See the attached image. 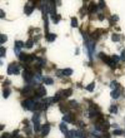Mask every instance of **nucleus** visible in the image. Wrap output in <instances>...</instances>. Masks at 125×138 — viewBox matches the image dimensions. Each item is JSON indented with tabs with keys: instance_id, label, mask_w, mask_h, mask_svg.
<instances>
[{
	"instance_id": "40",
	"label": "nucleus",
	"mask_w": 125,
	"mask_h": 138,
	"mask_svg": "<svg viewBox=\"0 0 125 138\" xmlns=\"http://www.w3.org/2000/svg\"><path fill=\"white\" fill-rule=\"evenodd\" d=\"M120 58H121V60H124L125 62V49L121 51V57H120Z\"/></svg>"
},
{
	"instance_id": "29",
	"label": "nucleus",
	"mask_w": 125,
	"mask_h": 138,
	"mask_svg": "<svg viewBox=\"0 0 125 138\" xmlns=\"http://www.w3.org/2000/svg\"><path fill=\"white\" fill-rule=\"evenodd\" d=\"M111 39L114 40V41H119V40H120V35H119V34H115V33H114V34L111 35Z\"/></svg>"
},
{
	"instance_id": "38",
	"label": "nucleus",
	"mask_w": 125,
	"mask_h": 138,
	"mask_svg": "<svg viewBox=\"0 0 125 138\" xmlns=\"http://www.w3.org/2000/svg\"><path fill=\"white\" fill-rule=\"evenodd\" d=\"M98 6H99V8H101V9H103V8H104V6H105V3H104V1H100V3H99V5H98Z\"/></svg>"
},
{
	"instance_id": "4",
	"label": "nucleus",
	"mask_w": 125,
	"mask_h": 138,
	"mask_svg": "<svg viewBox=\"0 0 125 138\" xmlns=\"http://www.w3.org/2000/svg\"><path fill=\"white\" fill-rule=\"evenodd\" d=\"M8 74H19V65L15 63L10 64L8 68Z\"/></svg>"
},
{
	"instance_id": "1",
	"label": "nucleus",
	"mask_w": 125,
	"mask_h": 138,
	"mask_svg": "<svg viewBox=\"0 0 125 138\" xmlns=\"http://www.w3.org/2000/svg\"><path fill=\"white\" fill-rule=\"evenodd\" d=\"M21 106H23V108L26 109V110H34V107H35V102H34V100H33L31 98L25 99V100H23V102H21Z\"/></svg>"
},
{
	"instance_id": "25",
	"label": "nucleus",
	"mask_w": 125,
	"mask_h": 138,
	"mask_svg": "<svg viewBox=\"0 0 125 138\" xmlns=\"http://www.w3.org/2000/svg\"><path fill=\"white\" fill-rule=\"evenodd\" d=\"M39 119H40V114H39V113H35V114L33 116V122L36 123V122H39Z\"/></svg>"
},
{
	"instance_id": "30",
	"label": "nucleus",
	"mask_w": 125,
	"mask_h": 138,
	"mask_svg": "<svg viewBox=\"0 0 125 138\" xmlns=\"http://www.w3.org/2000/svg\"><path fill=\"white\" fill-rule=\"evenodd\" d=\"M5 54H6V49H5L4 47H1V48H0V57L3 58V57H5Z\"/></svg>"
},
{
	"instance_id": "15",
	"label": "nucleus",
	"mask_w": 125,
	"mask_h": 138,
	"mask_svg": "<svg viewBox=\"0 0 125 138\" xmlns=\"http://www.w3.org/2000/svg\"><path fill=\"white\" fill-rule=\"evenodd\" d=\"M73 120H74V118H73L71 114H65L63 117V122H73Z\"/></svg>"
},
{
	"instance_id": "31",
	"label": "nucleus",
	"mask_w": 125,
	"mask_h": 138,
	"mask_svg": "<svg viewBox=\"0 0 125 138\" xmlns=\"http://www.w3.org/2000/svg\"><path fill=\"white\" fill-rule=\"evenodd\" d=\"M71 27H73V28L78 27V19L76 18H71Z\"/></svg>"
},
{
	"instance_id": "3",
	"label": "nucleus",
	"mask_w": 125,
	"mask_h": 138,
	"mask_svg": "<svg viewBox=\"0 0 125 138\" xmlns=\"http://www.w3.org/2000/svg\"><path fill=\"white\" fill-rule=\"evenodd\" d=\"M44 96H46V89H45V87L40 85V87H38V89L35 90V97L39 99V98H41V97H44Z\"/></svg>"
},
{
	"instance_id": "14",
	"label": "nucleus",
	"mask_w": 125,
	"mask_h": 138,
	"mask_svg": "<svg viewBox=\"0 0 125 138\" xmlns=\"http://www.w3.org/2000/svg\"><path fill=\"white\" fill-rule=\"evenodd\" d=\"M71 93H73V89L71 88L65 89V90H63V97H64V98H65V97H70Z\"/></svg>"
},
{
	"instance_id": "21",
	"label": "nucleus",
	"mask_w": 125,
	"mask_h": 138,
	"mask_svg": "<svg viewBox=\"0 0 125 138\" xmlns=\"http://www.w3.org/2000/svg\"><path fill=\"white\" fill-rule=\"evenodd\" d=\"M10 96V90L8 88H4V90H3V97L4 98H8Z\"/></svg>"
},
{
	"instance_id": "36",
	"label": "nucleus",
	"mask_w": 125,
	"mask_h": 138,
	"mask_svg": "<svg viewBox=\"0 0 125 138\" xmlns=\"http://www.w3.org/2000/svg\"><path fill=\"white\" fill-rule=\"evenodd\" d=\"M110 58H111V60H113V62H114V63H116V62H118V60L120 59V58H119V57H118V55H111V57H110Z\"/></svg>"
},
{
	"instance_id": "22",
	"label": "nucleus",
	"mask_w": 125,
	"mask_h": 138,
	"mask_svg": "<svg viewBox=\"0 0 125 138\" xmlns=\"http://www.w3.org/2000/svg\"><path fill=\"white\" fill-rule=\"evenodd\" d=\"M118 20H119V16H118V15H113L111 19H110V25H114V23L118 21Z\"/></svg>"
},
{
	"instance_id": "12",
	"label": "nucleus",
	"mask_w": 125,
	"mask_h": 138,
	"mask_svg": "<svg viewBox=\"0 0 125 138\" xmlns=\"http://www.w3.org/2000/svg\"><path fill=\"white\" fill-rule=\"evenodd\" d=\"M55 39H56V35H55L54 33H48V34H46V40H48V41H54Z\"/></svg>"
},
{
	"instance_id": "43",
	"label": "nucleus",
	"mask_w": 125,
	"mask_h": 138,
	"mask_svg": "<svg viewBox=\"0 0 125 138\" xmlns=\"http://www.w3.org/2000/svg\"><path fill=\"white\" fill-rule=\"evenodd\" d=\"M0 16H1V18H4V16H5V13H4V10H0Z\"/></svg>"
},
{
	"instance_id": "6",
	"label": "nucleus",
	"mask_w": 125,
	"mask_h": 138,
	"mask_svg": "<svg viewBox=\"0 0 125 138\" xmlns=\"http://www.w3.org/2000/svg\"><path fill=\"white\" fill-rule=\"evenodd\" d=\"M34 93V89H33V87L30 85V84H28L25 88L21 90V94L23 96H29V94H33Z\"/></svg>"
},
{
	"instance_id": "17",
	"label": "nucleus",
	"mask_w": 125,
	"mask_h": 138,
	"mask_svg": "<svg viewBox=\"0 0 125 138\" xmlns=\"http://www.w3.org/2000/svg\"><path fill=\"white\" fill-rule=\"evenodd\" d=\"M63 73H64V75H66V77H70V75L73 74V69H70V68L63 69Z\"/></svg>"
},
{
	"instance_id": "39",
	"label": "nucleus",
	"mask_w": 125,
	"mask_h": 138,
	"mask_svg": "<svg viewBox=\"0 0 125 138\" xmlns=\"http://www.w3.org/2000/svg\"><path fill=\"white\" fill-rule=\"evenodd\" d=\"M78 126H79L80 128H83V127H84L85 124H84V122H81V120H79V122H78Z\"/></svg>"
},
{
	"instance_id": "18",
	"label": "nucleus",
	"mask_w": 125,
	"mask_h": 138,
	"mask_svg": "<svg viewBox=\"0 0 125 138\" xmlns=\"http://www.w3.org/2000/svg\"><path fill=\"white\" fill-rule=\"evenodd\" d=\"M59 127H60V131H61V132H63V133H68V132H69V131H68V127H66V124H65V123H64V122H63V123H61V124H60V126H59Z\"/></svg>"
},
{
	"instance_id": "32",
	"label": "nucleus",
	"mask_w": 125,
	"mask_h": 138,
	"mask_svg": "<svg viewBox=\"0 0 125 138\" xmlns=\"http://www.w3.org/2000/svg\"><path fill=\"white\" fill-rule=\"evenodd\" d=\"M26 57H28V55H26L25 53H20V54H19V59H20V60H23V62H25Z\"/></svg>"
},
{
	"instance_id": "9",
	"label": "nucleus",
	"mask_w": 125,
	"mask_h": 138,
	"mask_svg": "<svg viewBox=\"0 0 125 138\" xmlns=\"http://www.w3.org/2000/svg\"><path fill=\"white\" fill-rule=\"evenodd\" d=\"M74 136L76 138H86V134L83 131H74Z\"/></svg>"
},
{
	"instance_id": "34",
	"label": "nucleus",
	"mask_w": 125,
	"mask_h": 138,
	"mask_svg": "<svg viewBox=\"0 0 125 138\" xmlns=\"http://www.w3.org/2000/svg\"><path fill=\"white\" fill-rule=\"evenodd\" d=\"M34 131H35V132H39V131H40V123H39V122L34 123Z\"/></svg>"
},
{
	"instance_id": "11",
	"label": "nucleus",
	"mask_w": 125,
	"mask_h": 138,
	"mask_svg": "<svg viewBox=\"0 0 125 138\" xmlns=\"http://www.w3.org/2000/svg\"><path fill=\"white\" fill-rule=\"evenodd\" d=\"M96 9H98L96 4L91 3V4H89V6H88V13H89V14H91V13H94V11H95Z\"/></svg>"
},
{
	"instance_id": "7",
	"label": "nucleus",
	"mask_w": 125,
	"mask_h": 138,
	"mask_svg": "<svg viewBox=\"0 0 125 138\" xmlns=\"http://www.w3.org/2000/svg\"><path fill=\"white\" fill-rule=\"evenodd\" d=\"M23 47H24V43H23V41H20V40L15 41V47H14V50H15V53H18V55L20 54V48H23Z\"/></svg>"
},
{
	"instance_id": "24",
	"label": "nucleus",
	"mask_w": 125,
	"mask_h": 138,
	"mask_svg": "<svg viewBox=\"0 0 125 138\" xmlns=\"http://www.w3.org/2000/svg\"><path fill=\"white\" fill-rule=\"evenodd\" d=\"M51 19H53L54 23H59V21H60V15L55 14V15H53V16H51Z\"/></svg>"
},
{
	"instance_id": "33",
	"label": "nucleus",
	"mask_w": 125,
	"mask_h": 138,
	"mask_svg": "<svg viewBox=\"0 0 125 138\" xmlns=\"http://www.w3.org/2000/svg\"><path fill=\"white\" fill-rule=\"evenodd\" d=\"M94 87H95V83H91V84H89L86 87V90H89V92H93L94 90Z\"/></svg>"
},
{
	"instance_id": "23",
	"label": "nucleus",
	"mask_w": 125,
	"mask_h": 138,
	"mask_svg": "<svg viewBox=\"0 0 125 138\" xmlns=\"http://www.w3.org/2000/svg\"><path fill=\"white\" fill-rule=\"evenodd\" d=\"M33 44H34V40L29 39L26 43H25V47H26V48H33Z\"/></svg>"
},
{
	"instance_id": "5",
	"label": "nucleus",
	"mask_w": 125,
	"mask_h": 138,
	"mask_svg": "<svg viewBox=\"0 0 125 138\" xmlns=\"http://www.w3.org/2000/svg\"><path fill=\"white\" fill-rule=\"evenodd\" d=\"M99 58H100V59L103 60L104 63H106L108 65H110V64L113 63V60H111V58H109V57H108V55H105L104 53H99Z\"/></svg>"
},
{
	"instance_id": "26",
	"label": "nucleus",
	"mask_w": 125,
	"mask_h": 138,
	"mask_svg": "<svg viewBox=\"0 0 125 138\" xmlns=\"http://www.w3.org/2000/svg\"><path fill=\"white\" fill-rule=\"evenodd\" d=\"M123 133H124V132H123L121 129H114V132H113L114 136H121Z\"/></svg>"
},
{
	"instance_id": "44",
	"label": "nucleus",
	"mask_w": 125,
	"mask_h": 138,
	"mask_svg": "<svg viewBox=\"0 0 125 138\" xmlns=\"http://www.w3.org/2000/svg\"><path fill=\"white\" fill-rule=\"evenodd\" d=\"M99 20H104V15L103 14H99Z\"/></svg>"
},
{
	"instance_id": "13",
	"label": "nucleus",
	"mask_w": 125,
	"mask_h": 138,
	"mask_svg": "<svg viewBox=\"0 0 125 138\" xmlns=\"http://www.w3.org/2000/svg\"><path fill=\"white\" fill-rule=\"evenodd\" d=\"M119 97H120V90H119V89H115V90L111 92V98L118 99Z\"/></svg>"
},
{
	"instance_id": "2",
	"label": "nucleus",
	"mask_w": 125,
	"mask_h": 138,
	"mask_svg": "<svg viewBox=\"0 0 125 138\" xmlns=\"http://www.w3.org/2000/svg\"><path fill=\"white\" fill-rule=\"evenodd\" d=\"M23 77H24L26 83H31V80L34 79V73H33L30 69H25L24 73H23Z\"/></svg>"
},
{
	"instance_id": "45",
	"label": "nucleus",
	"mask_w": 125,
	"mask_h": 138,
	"mask_svg": "<svg viewBox=\"0 0 125 138\" xmlns=\"http://www.w3.org/2000/svg\"><path fill=\"white\" fill-rule=\"evenodd\" d=\"M1 138H4V137H1Z\"/></svg>"
},
{
	"instance_id": "28",
	"label": "nucleus",
	"mask_w": 125,
	"mask_h": 138,
	"mask_svg": "<svg viewBox=\"0 0 125 138\" xmlns=\"http://www.w3.org/2000/svg\"><path fill=\"white\" fill-rule=\"evenodd\" d=\"M6 40H8V38H6L5 34H1V35H0V43H1V44H4Z\"/></svg>"
},
{
	"instance_id": "35",
	"label": "nucleus",
	"mask_w": 125,
	"mask_h": 138,
	"mask_svg": "<svg viewBox=\"0 0 125 138\" xmlns=\"http://www.w3.org/2000/svg\"><path fill=\"white\" fill-rule=\"evenodd\" d=\"M118 112V108H116L115 106H111L110 107V113H116Z\"/></svg>"
},
{
	"instance_id": "37",
	"label": "nucleus",
	"mask_w": 125,
	"mask_h": 138,
	"mask_svg": "<svg viewBox=\"0 0 125 138\" xmlns=\"http://www.w3.org/2000/svg\"><path fill=\"white\" fill-rule=\"evenodd\" d=\"M60 110L63 112V113H65L68 110V107H64V106H60Z\"/></svg>"
},
{
	"instance_id": "41",
	"label": "nucleus",
	"mask_w": 125,
	"mask_h": 138,
	"mask_svg": "<svg viewBox=\"0 0 125 138\" xmlns=\"http://www.w3.org/2000/svg\"><path fill=\"white\" fill-rule=\"evenodd\" d=\"M56 73H58V74H56L58 77H61V75H64V73H63V70H58Z\"/></svg>"
},
{
	"instance_id": "16",
	"label": "nucleus",
	"mask_w": 125,
	"mask_h": 138,
	"mask_svg": "<svg viewBox=\"0 0 125 138\" xmlns=\"http://www.w3.org/2000/svg\"><path fill=\"white\" fill-rule=\"evenodd\" d=\"M104 30H95L94 33H93V39H99V37H100V33H103Z\"/></svg>"
},
{
	"instance_id": "42",
	"label": "nucleus",
	"mask_w": 125,
	"mask_h": 138,
	"mask_svg": "<svg viewBox=\"0 0 125 138\" xmlns=\"http://www.w3.org/2000/svg\"><path fill=\"white\" fill-rule=\"evenodd\" d=\"M103 137H105V138H110V134H109L108 132H105V133L103 134Z\"/></svg>"
},
{
	"instance_id": "20",
	"label": "nucleus",
	"mask_w": 125,
	"mask_h": 138,
	"mask_svg": "<svg viewBox=\"0 0 125 138\" xmlns=\"http://www.w3.org/2000/svg\"><path fill=\"white\" fill-rule=\"evenodd\" d=\"M69 107L70 108H78V102L76 100H70L69 102Z\"/></svg>"
},
{
	"instance_id": "10",
	"label": "nucleus",
	"mask_w": 125,
	"mask_h": 138,
	"mask_svg": "<svg viewBox=\"0 0 125 138\" xmlns=\"http://www.w3.org/2000/svg\"><path fill=\"white\" fill-rule=\"evenodd\" d=\"M33 10H34V5H30V4H26V5H25V14H26V15H30V14L33 13Z\"/></svg>"
},
{
	"instance_id": "19",
	"label": "nucleus",
	"mask_w": 125,
	"mask_h": 138,
	"mask_svg": "<svg viewBox=\"0 0 125 138\" xmlns=\"http://www.w3.org/2000/svg\"><path fill=\"white\" fill-rule=\"evenodd\" d=\"M110 87L113 88V90H115V89H119V83L115 82V80H113L111 83H110Z\"/></svg>"
},
{
	"instance_id": "8",
	"label": "nucleus",
	"mask_w": 125,
	"mask_h": 138,
	"mask_svg": "<svg viewBox=\"0 0 125 138\" xmlns=\"http://www.w3.org/2000/svg\"><path fill=\"white\" fill-rule=\"evenodd\" d=\"M49 132H50V124L46 123V124H45V126H43V128H41V134H43V137L48 136Z\"/></svg>"
},
{
	"instance_id": "27",
	"label": "nucleus",
	"mask_w": 125,
	"mask_h": 138,
	"mask_svg": "<svg viewBox=\"0 0 125 138\" xmlns=\"http://www.w3.org/2000/svg\"><path fill=\"white\" fill-rule=\"evenodd\" d=\"M44 83H45V84H49V85H51V84L54 83V80H53L51 78H44Z\"/></svg>"
}]
</instances>
